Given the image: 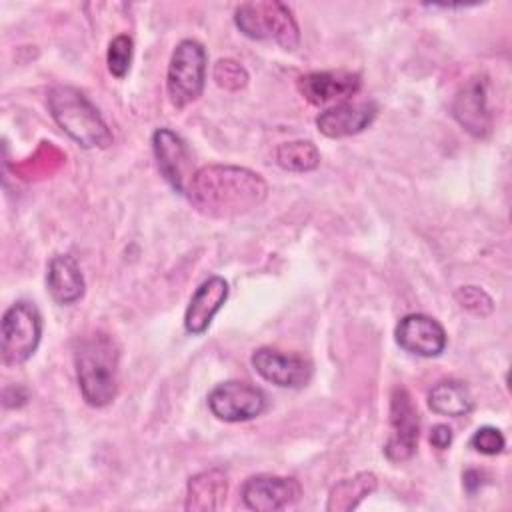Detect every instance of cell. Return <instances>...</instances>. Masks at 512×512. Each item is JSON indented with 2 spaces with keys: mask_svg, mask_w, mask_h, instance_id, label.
Wrapping results in <instances>:
<instances>
[{
  "mask_svg": "<svg viewBox=\"0 0 512 512\" xmlns=\"http://www.w3.org/2000/svg\"><path fill=\"white\" fill-rule=\"evenodd\" d=\"M456 300L472 314L486 316L492 312V298L478 286H462L456 290Z\"/></svg>",
  "mask_w": 512,
  "mask_h": 512,
  "instance_id": "obj_25",
  "label": "cell"
},
{
  "mask_svg": "<svg viewBox=\"0 0 512 512\" xmlns=\"http://www.w3.org/2000/svg\"><path fill=\"white\" fill-rule=\"evenodd\" d=\"M428 406L440 416L460 418L470 414V410L474 408V400L464 382L440 380L428 392Z\"/></svg>",
  "mask_w": 512,
  "mask_h": 512,
  "instance_id": "obj_19",
  "label": "cell"
},
{
  "mask_svg": "<svg viewBox=\"0 0 512 512\" xmlns=\"http://www.w3.org/2000/svg\"><path fill=\"white\" fill-rule=\"evenodd\" d=\"M46 286L54 302L62 306L78 302L86 290V282L78 260L70 254L52 256V260L48 262Z\"/></svg>",
  "mask_w": 512,
  "mask_h": 512,
  "instance_id": "obj_17",
  "label": "cell"
},
{
  "mask_svg": "<svg viewBox=\"0 0 512 512\" xmlns=\"http://www.w3.org/2000/svg\"><path fill=\"white\" fill-rule=\"evenodd\" d=\"M484 484V472L482 470H466L464 472V488L468 494H474Z\"/></svg>",
  "mask_w": 512,
  "mask_h": 512,
  "instance_id": "obj_27",
  "label": "cell"
},
{
  "mask_svg": "<svg viewBox=\"0 0 512 512\" xmlns=\"http://www.w3.org/2000/svg\"><path fill=\"white\" fill-rule=\"evenodd\" d=\"M206 84V50L198 40H180L170 56L166 90L172 106L186 108L202 94Z\"/></svg>",
  "mask_w": 512,
  "mask_h": 512,
  "instance_id": "obj_5",
  "label": "cell"
},
{
  "mask_svg": "<svg viewBox=\"0 0 512 512\" xmlns=\"http://www.w3.org/2000/svg\"><path fill=\"white\" fill-rule=\"evenodd\" d=\"M378 488V478L372 472H358L350 478H342L330 488L326 510L328 512H348L358 508V504Z\"/></svg>",
  "mask_w": 512,
  "mask_h": 512,
  "instance_id": "obj_20",
  "label": "cell"
},
{
  "mask_svg": "<svg viewBox=\"0 0 512 512\" xmlns=\"http://www.w3.org/2000/svg\"><path fill=\"white\" fill-rule=\"evenodd\" d=\"M266 194L268 186L258 172L244 166L208 164L196 170L186 196L206 216L230 218L260 206Z\"/></svg>",
  "mask_w": 512,
  "mask_h": 512,
  "instance_id": "obj_1",
  "label": "cell"
},
{
  "mask_svg": "<svg viewBox=\"0 0 512 512\" xmlns=\"http://www.w3.org/2000/svg\"><path fill=\"white\" fill-rule=\"evenodd\" d=\"M454 120L472 136L484 138L492 130V112L488 108L486 80L482 76L470 78L454 96Z\"/></svg>",
  "mask_w": 512,
  "mask_h": 512,
  "instance_id": "obj_14",
  "label": "cell"
},
{
  "mask_svg": "<svg viewBox=\"0 0 512 512\" xmlns=\"http://www.w3.org/2000/svg\"><path fill=\"white\" fill-rule=\"evenodd\" d=\"M228 478L222 470H204L194 474L186 486V510L210 512L218 510L226 500Z\"/></svg>",
  "mask_w": 512,
  "mask_h": 512,
  "instance_id": "obj_18",
  "label": "cell"
},
{
  "mask_svg": "<svg viewBox=\"0 0 512 512\" xmlns=\"http://www.w3.org/2000/svg\"><path fill=\"white\" fill-rule=\"evenodd\" d=\"M420 436V416L410 392L396 386L390 394V436L384 444V456L394 462H406L414 456Z\"/></svg>",
  "mask_w": 512,
  "mask_h": 512,
  "instance_id": "obj_7",
  "label": "cell"
},
{
  "mask_svg": "<svg viewBox=\"0 0 512 512\" xmlns=\"http://www.w3.org/2000/svg\"><path fill=\"white\" fill-rule=\"evenodd\" d=\"M504 446H506L504 434L494 426H482L470 438V448H474L476 452L486 454V456L500 454L504 450Z\"/></svg>",
  "mask_w": 512,
  "mask_h": 512,
  "instance_id": "obj_24",
  "label": "cell"
},
{
  "mask_svg": "<svg viewBox=\"0 0 512 512\" xmlns=\"http://www.w3.org/2000/svg\"><path fill=\"white\" fill-rule=\"evenodd\" d=\"M76 380L82 398L92 408L114 402L120 384V350L114 338L102 330L86 334L74 346Z\"/></svg>",
  "mask_w": 512,
  "mask_h": 512,
  "instance_id": "obj_2",
  "label": "cell"
},
{
  "mask_svg": "<svg viewBox=\"0 0 512 512\" xmlns=\"http://www.w3.org/2000/svg\"><path fill=\"white\" fill-rule=\"evenodd\" d=\"M396 344L416 356L422 358H436L444 352L448 336L444 326L426 314H406L394 328Z\"/></svg>",
  "mask_w": 512,
  "mask_h": 512,
  "instance_id": "obj_12",
  "label": "cell"
},
{
  "mask_svg": "<svg viewBox=\"0 0 512 512\" xmlns=\"http://www.w3.org/2000/svg\"><path fill=\"white\" fill-rule=\"evenodd\" d=\"M210 412L224 422H246L266 410V394L248 382L228 380L208 394Z\"/></svg>",
  "mask_w": 512,
  "mask_h": 512,
  "instance_id": "obj_8",
  "label": "cell"
},
{
  "mask_svg": "<svg viewBox=\"0 0 512 512\" xmlns=\"http://www.w3.org/2000/svg\"><path fill=\"white\" fill-rule=\"evenodd\" d=\"M242 502L256 512H274L294 506L302 498V486L296 478L256 474L242 484Z\"/></svg>",
  "mask_w": 512,
  "mask_h": 512,
  "instance_id": "obj_11",
  "label": "cell"
},
{
  "mask_svg": "<svg viewBox=\"0 0 512 512\" xmlns=\"http://www.w3.org/2000/svg\"><path fill=\"white\" fill-rule=\"evenodd\" d=\"M236 28L252 40L276 42L286 50L300 44V28L292 10L278 0L244 2L234 10Z\"/></svg>",
  "mask_w": 512,
  "mask_h": 512,
  "instance_id": "obj_4",
  "label": "cell"
},
{
  "mask_svg": "<svg viewBox=\"0 0 512 512\" xmlns=\"http://www.w3.org/2000/svg\"><path fill=\"white\" fill-rule=\"evenodd\" d=\"M54 122L82 148H108L114 140L108 124L88 96L68 84L50 88L46 98Z\"/></svg>",
  "mask_w": 512,
  "mask_h": 512,
  "instance_id": "obj_3",
  "label": "cell"
},
{
  "mask_svg": "<svg viewBox=\"0 0 512 512\" xmlns=\"http://www.w3.org/2000/svg\"><path fill=\"white\" fill-rule=\"evenodd\" d=\"M134 54V40L128 34H118L110 40L108 52H106V64L112 76L124 78L130 70Z\"/></svg>",
  "mask_w": 512,
  "mask_h": 512,
  "instance_id": "obj_22",
  "label": "cell"
},
{
  "mask_svg": "<svg viewBox=\"0 0 512 512\" xmlns=\"http://www.w3.org/2000/svg\"><path fill=\"white\" fill-rule=\"evenodd\" d=\"M452 438H454V432L448 424H436L430 430V444L438 450H446L452 444Z\"/></svg>",
  "mask_w": 512,
  "mask_h": 512,
  "instance_id": "obj_26",
  "label": "cell"
},
{
  "mask_svg": "<svg viewBox=\"0 0 512 512\" xmlns=\"http://www.w3.org/2000/svg\"><path fill=\"white\" fill-rule=\"evenodd\" d=\"M376 114L374 102H340L316 116V128L326 138H348L366 130Z\"/></svg>",
  "mask_w": 512,
  "mask_h": 512,
  "instance_id": "obj_15",
  "label": "cell"
},
{
  "mask_svg": "<svg viewBox=\"0 0 512 512\" xmlns=\"http://www.w3.org/2000/svg\"><path fill=\"white\" fill-rule=\"evenodd\" d=\"M228 282L214 274L210 278H206L192 294L186 312H184V328L188 334L192 336H200L208 330V326L212 324L214 316L218 314V310L224 306V302L228 300Z\"/></svg>",
  "mask_w": 512,
  "mask_h": 512,
  "instance_id": "obj_16",
  "label": "cell"
},
{
  "mask_svg": "<svg viewBox=\"0 0 512 512\" xmlns=\"http://www.w3.org/2000/svg\"><path fill=\"white\" fill-rule=\"evenodd\" d=\"M152 150L164 180L178 194H188L196 170L192 166V154L184 138L170 128H158L152 134Z\"/></svg>",
  "mask_w": 512,
  "mask_h": 512,
  "instance_id": "obj_10",
  "label": "cell"
},
{
  "mask_svg": "<svg viewBox=\"0 0 512 512\" xmlns=\"http://www.w3.org/2000/svg\"><path fill=\"white\" fill-rule=\"evenodd\" d=\"M254 370L278 388H304L312 378V362L298 352H282L272 346H260L250 358Z\"/></svg>",
  "mask_w": 512,
  "mask_h": 512,
  "instance_id": "obj_9",
  "label": "cell"
},
{
  "mask_svg": "<svg viewBox=\"0 0 512 512\" xmlns=\"http://www.w3.org/2000/svg\"><path fill=\"white\" fill-rule=\"evenodd\" d=\"M42 338V314L34 302L18 300L2 316L0 352L6 366L24 364Z\"/></svg>",
  "mask_w": 512,
  "mask_h": 512,
  "instance_id": "obj_6",
  "label": "cell"
},
{
  "mask_svg": "<svg viewBox=\"0 0 512 512\" xmlns=\"http://www.w3.org/2000/svg\"><path fill=\"white\" fill-rule=\"evenodd\" d=\"M212 76H214V80L220 88L230 90V92H236V90H240L248 84L246 68L240 62L232 60V58H220L214 64Z\"/></svg>",
  "mask_w": 512,
  "mask_h": 512,
  "instance_id": "obj_23",
  "label": "cell"
},
{
  "mask_svg": "<svg viewBox=\"0 0 512 512\" xmlns=\"http://www.w3.org/2000/svg\"><path fill=\"white\" fill-rule=\"evenodd\" d=\"M362 86V76L350 70L308 72L298 78V92L314 106L330 102H348Z\"/></svg>",
  "mask_w": 512,
  "mask_h": 512,
  "instance_id": "obj_13",
  "label": "cell"
},
{
  "mask_svg": "<svg viewBox=\"0 0 512 512\" xmlns=\"http://www.w3.org/2000/svg\"><path fill=\"white\" fill-rule=\"evenodd\" d=\"M276 162L290 172H310L320 164V150L310 140H292L276 148Z\"/></svg>",
  "mask_w": 512,
  "mask_h": 512,
  "instance_id": "obj_21",
  "label": "cell"
}]
</instances>
